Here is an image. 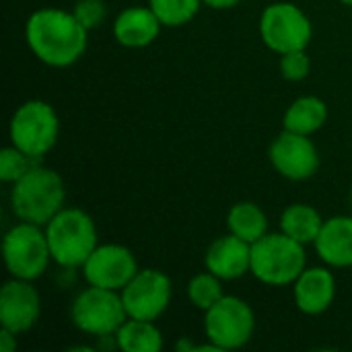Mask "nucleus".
<instances>
[{
    "mask_svg": "<svg viewBox=\"0 0 352 352\" xmlns=\"http://www.w3.org/2000/svg\"><path fill=\"white\" fill-rule=\"evenodd\" d=\"M219 280L221 278L214 276L212 272L194 276L190 280V285H188V295H190L192 305H196L198 309L208 311L217 301H221L225 295H223V289H221Z\"/></svg>",
    "mask_w": 352,
    "mask_h": 352,
    "instance_id": "nucleus-23",
    "label": "nucleus"
},
{
    "mask_svg": "<svg viewBox=\"0 0 352 352\" xmlns=\"http://www.w3.org/2000/svg\"><path fill=\"white\" fill-rule=\"evenodd\" d=\"M82 272L89 285L122 291L138 272L132 252L124 245H97L89 260L82 264Z\"/></svg>",
    "mask_w": 352,
    "mask_h": 352,
    "instance_id": "nucleus-11",
    "label": "nucleus"
},
{
    "mask_svg": "<svg viewBox=\"0 0 352 352\" xmlns=\"http://www.w3.org/2000/svg\"><path fill=\"white\" fill-rule=\"evenodd\" d=\"M227 225L233 235L241 237L248 243H256L266 235L268 219L264 210L254 202H239L231 208L227 217Z\"/></svg>",
    "mask_w": 352,
    "mask_h": 352,
    "instance_id": "nucleus-21",
    "label": "nucleus"
},
{
    "mask_svg": "<svg viewBox=\"0 0 352 352\" xmlns=\"http://www.w3.org/2000/svg\"><path fill=\"white\" fill-rule=\"evenodd\" d=\"M33 167H35L33 157L25 155L16 146L4 148L0 153V179L6 182V184H14L16 179H21Z\"/></svg>",
    "mask_w": 352,
    "mask_h": 352,
    "instance_id": "nucleus-24",
    "label": "nucleus"
},
{
    "mask_svg": "<svg viewBox=\"0 0 352 352\" xmlns=\"http://www.w3.org/2000/svg\"><path fill=\"white\" fill-rule=\"evenodd\" d=\"M74 16L89 31V29H95L97 25H101L105 21L107 6L103 4V0H78L74 6Z\"/></svg>",
    "mask_w": 352,
    "mask_h": 352,
    "instance_id": "nucleus-26",
    "label": "nucleus"
},
{
    "mask_svg": "<svg viewBox=\"0 0 352 352\" xmlns=\"http://www.w3.org/2000/svg\"><path fill=\"white\" fill-rule=\"evenodd\" d=\"M305 270L303 243L283 235H264L252 243V272L258 280L283 287L295 283Z\"/></svg>",
    "mask_w": 352,
    "mask_h": 352,
    "instance_id": "nucleus-4",
    "label": "nucleus"
},
{
    "mask_svg": "<svg viewBox=\"0 0 352 352\" xmlns=\"http://www.w3.org/2000/svg\"><path fill=\"white\" fill-rule=\"evenodd\" d=\"M311 68V60L305 54V50H295V52H287L280 54V72L287 80H303L309 74Z\"/></svg>",
    "mask_w": 352,
    "mask_h": 352,
    "instance_id": "nucleus-25",
    "label": "nucleus"
},
{
    "mask_svg": "<svg viewBox=\"0 0 352 352\" xmlns=\"http://www.w3.org/2000/svg\"><path fill=\"white\" fill-rule=\"evenodd\" d=\"M202 2H206L212 8H231V6L239 4L241 0H202Z\"/></svg>",
    "mask_w": 352,
    "mask_h": 352,
    "instance_id": "nucleus-28",
    "label": "nucleus"
},
{
    "mask_svg": "<svg viewBox=\"0 0 352 352\" xmlns=\"http://www.w3.org/2000/svg\"><path fill=\"white\" fill-rule=\"evenodd\" d=\"M52 258L66 268L82 266L97 248L93 219L78 208H62L45 229Z\"/></svg>",
    "mask_w": 352,
    "mask_h": 352,
    "instance_id": "nucleus-3",
    "label": "nucleus"
},
{
    "mask_svg": "<svg viewBox=\"0 0 352 352\" xmlns=\"http://www.w3.org/2000/svg\"><path fill=\"white\" fill-rule=\"evenodd\" d=\"M324 227V221L318 210H314L307 204H293L283 212L280 229L289 237L297 239L299 243H316L320 231Z\"/></svg>",
    "mask_w": 352,
    "mask_h": 352,
    "instance_id": "nucleus-20",
    "label": "nucleus"
},
{
    "mask_svg": "<svg viewBox=\"0 0 352 352\" xmlns=\"http://www.w3.org/2000/svg\"><path fill=\"white\" fill-rule=\"evenodd\" d=\"M52 258L47 235L39 225L21 223L12 227L4 237V262L14 278L33 280L41 276Z\"/></svg>",
    "mask_w": 352,
    "mask_h": 352,
    "instance_id": "nucleus-6",
    "label": "nucleus"
},
{
    "mask_svg": "<svg viewBox=\"0 0 352 352\" xmlns=\"http://www.w3.org/2000/svg\"><path fill=\"white\" fill-rule=\"evenodd\" d=\"M340 2H344L346 6H352V0H340Z\"/></svg>",
    "mask_w": 352,
    "mask_h": 352,
    "instance_id": "nucleus-29",
    "label": "nucleus"
},
{
    "mask_svg": "<svg viewBox=\"0 0 352 352\" xmlns=\"http://www.w3.org/2000/svg\"><path fill=\"white\" fill-rule=\"evenodd\" d=\"M27 43L45 64L62 68L74 64L87 47V29L74 12L60 8H39L27 21Z\"/></svg>",
    "mask_w": 352,
    "mask_h": 352,
    "instance_id": "nucleus-1",
    "label": "nucleus"
},
{
    "mask_svg": "<svg viewBox=\"0 0 352 352\" xmlns=\"http://www.w3.org/2000/svg\"><path fill=\"white\" fill-rule=\"evenodd\" d=\"M270 161L274 169L295 182L316 175L320 167V155L314 142L305 134L285 130L270 146Z\"/></svg>",
    "mask_w": 352,
    "mask_h": 352,
    "instance_id": "nucleus-12",
    "label": "nucleus"
},
{
    "mask_svg": "<svg viewBox=\"0 0 352 352\" xmlns=\"http://www.w3.org/2000/svg\"><path fill=\"white\" fill-rule=\"evenodd\" d=\"M66 198L62 177L47 169L35 165L21 179L14 182L10 202L14 214L33 225H47L60 210Z\"/></svg>",
    "mask_w": 352,
    "mask_h": 352,
    "instance_id": "nucleus-2",
    "label": "nucleus"
},
{
    "mask_svg": "<svg viewBox=\"0 0 352 352\" xmlns=\"http://www.w3.org/2000/svg\"><path fill=\"white\" fill-rule=\"evenodd\" d=\"M161 25L153 8H128L116 19L113 35L126 47H144L157 39Z\"/></svg>",
    "mask_w": 352,
    "mask_h": 352,
    "instance_id": "nucleus-17",
    "label": "nucleus"
},
{
    "mask_svg": "<svg viewBox=\"0 0 352 352\" xmlns=\"http://www.w3.org/2000/svg\"><path fill=\"white\" fill-rule=\"evenodd\" d=\"M260 33L264 43L276 52L287 54L305 50L311 41V23L301 8L291 2L270 4L260 21Z\"/></svg>",
    "mask_w": 352,
    "mask_h": 352,
    "instance_id": "nucleus-9",
    "label": "nucleus"
},
{
    "mask_svg": "<svg viewBox=\"0 0 352 352\" xmlns=\"http://www.w3.org/2000/svg\"><path fill=\"white\" fill-rule=\"evenodd\" d=\"M206 268L219 278L233 280L252 270V243L237 235L217 239L206 252Z\"/></svg>",
    "mask_w": 352,
    "mask_h": 352,
    "instance_id": "nucleus-14",
    "label": "nucleus"
},
{
    "mask_svg": "<svg viewBox=\"0 0 352 352\" xmlns=\"http://www.w3.org/2000/svg\"><path fill=\"white\" fill-rule=\"evenodd\" d=\"M58 130L60 126L54 107L39 99L23 103L10 120L12 146L33 159L43 157L56 144Z\"/></svg>",
    "mask_w": 352,
    "mask_h": 352,
    "instance_id": "nucleus-5",
    "label": "nucleus"
},
{
    "mask_svg": "<svg viewBox=\"0 0 352 352\" xmlns=\"http://www.w3.org/2000/svg\"><path fill=\"white\" fill-rule=\"evenodd\" d=\"M16 351V334L2 328L0 330V352H12Z\"/></svg>",
    "mask_w": 352,
    "mask_h": 352,
    "instance_id": "nucleus-27",
    "label": "nucleus"
},
{
    "mask_svg": "<svg viewBox=\"0 0 352 352\" xmlns=\"http://www.w3.org/2000/svg\"><path fill=\"white\" fill-rule=\"evenodd\" d=\"M72 320L78 330L93 336L116 334L128 320L122 295L111 289L93 287L82 291L72 305Z\"/></svg>",
    "mask_w": 352,
    "mask_h": 352,
    "instance_id": "nucleus-7",
    "label": "nucleus"
},
{
    "mask_svg": "<svg viewBox=\"0 0 352 352\" xmlns=\"http://www.w3.org/2000/svg\"><path fill=\"white\" fill-rule=\"evenodd\" d=\"M39 320V295L29 280L14 278L2 287L0 293V324L2 328L21 334Z\"/></svg>",
    "mask_w": 352,
    "mask_h": 352,
    "instance_id": "nucleus-13",
    "label": "nucleus"
},
{
    "mask_svg": "<svg viewBox=\"0 0 352 352\" xmlns=\"http://www.w3.org/2000/svg\"><path fill=\"white\" fill-rule=\"evenodd\" d=\"M328 118V107L320 97H301L285 113V130L297 134H314L324 126Z\"/></svg>",
    "mask_w": 352,
    "mask_h": 352,
    "instance_id": "nucleus-19",
    "label": "nucleus"
},
{
    "mask_svg": "<svg viewBox=\"0 0 352 352\" xmlns=\"http://www.w3.org/2000/svg\"><path fill=\"white\" fill-rule=\"evenodd\" d=\"M254 326V311L239 297H223L206 311L204 320L206 336L219 351H233L248 344Z\"/></svg>",
    "mask_w": 352,
    "mask_h": 352,
    "instance_id": "nucleus-8",
    "label": "nucleus"
},
{
    "mask_svg": "<svg viewBox=\"0 0 352 352\" xmlns=\"http://www.w3.org/2000/svg\"><path fill=\"white\" fill-rule=\"evenodd\" d=\"M336 295V283L330 270L326 268H309L303 270L295 280V301L303 314L318 316L324 314Z\"/></svg>",
    "mask_w": 352,
    "mask_h": 352,
    "instance_id": "nucleus-15",
    "label": "nucleus"
},
{
    "mask_svg": "<svg viewBox=\"0 0 352 352\" xmlns=\"http://www.w3.org/2000/svg\"><path fill=\"white\" fill-rule=\"evenodd\" d=\"M316 250L330 266H352V217H334L324 223L316 239Z\"/></svg>",
    "mask_w": 352,
    "mask_h": 352,
    "instance_id": "nucleus-16",
    "label": "nucleus"
},
{
    "mask_svg": "<svg viewBox=\"0 0 352 352\" xmlns=\"http://www.w3.org/2000/svg\"><path fill=\"white\" fill-rule=\"evenodd\" d=\"M116 340L124 352H159L163 349L161 332L148 320L128 318L116 332Z\"/></svg>",
    "mask_w": 352,
    "mask_h": 352,
    "instance_id": "nucleus-18",
    "label": "nucleus"
},
{
    "mask_svg": "<svg viewBox=\"0 0 352 352\" xmlns=\"http://www.w3.org/2000/svg\"><path fill=\"white\" fill-rule=\"evenodd\" d=\"M202 0H151V8L165 27H179L190 23Z\"/></svg>",
    "mask_w": 352,
    "mask_h": 352,
    "instance_id": "nucleus-22",
    "label": "nucleus"
},
{
    "mask_svg": "<svg viewBox=\"0 0 352 352\" xmlns=\"http://www.w3.org/2000/svg\"><path fill=\"white\" fill-rule=\"evenodd\" d=\"M171 280L159 270H140L122 289V301L128 318L157 320L169 305Z\"/></svg>",
    "mask_w": 352,
    "mask_h": 352,
    "instance_id": "nucleus-10",
    "label": "nucleus"
}]
</instances>
